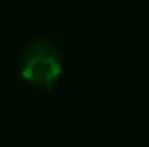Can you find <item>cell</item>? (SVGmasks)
<instances>
[{
	"label": "cell",
	"instance_id": "1",
	"mask_svg": "<svg viewBox=\"0 0 149 147\" xmlns=\"http://www.w3.org/2000/svg\"><path fill=\"white\" fill-rule=\"evenodd\" d=\"M21 78L42 90H52L63 74V55L50 40L31 42L21 57Z\"/></svg>",
	"mask_w": 149,
	"mask_h": 147
}]
</instances>
